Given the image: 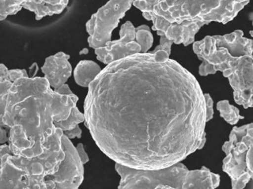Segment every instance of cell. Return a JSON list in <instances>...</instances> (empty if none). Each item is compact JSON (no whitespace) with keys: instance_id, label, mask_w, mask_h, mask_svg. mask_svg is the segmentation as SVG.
I'll use <instances>...</instances> for the list:
<instances>
[{"instance_id":"6da1fadb","label":"cell","mask_w":253,"mask_h":189,"mask_svg":"<svg viewBox=\"0 0 253 189\" xmlns=\"http://www.w3.org/2000/svg\"><path fill=\"white\" fill-rule=\"evenodd\" d=\"M153 51L107 65L88 87L85 125L116 163L158 170L181 163L206 142L205 94L194 76L169 59L163 36Z\"/></svg>"},{"instance_id":"7a4b0ae2","label":"cell","mask_w":253,"mask_h":189,"mask_svg":"<svg viewBox=\"0 0 253 189\" xmlns=\"http://www.w3.org/2000/svg\"><path fill=\"white\" fill-rule=\"evenodd\" d=\"M78 99L53 91L45 78H19L9 90L3 126H20L40 155L56 129L54 122L68 118Z\"/></svg>"},{"instance_id":"3957f363","label":"cell","mask_w":253,"mask_h":189,"mask_svg":"<svg viewBox=\"0 0 253 189\" xmlns=\"http://www.w3.org/2000/svg\"><path fill=\"white\" fill-rule=\"evenodd\" d=\"M250 2V0H134L133 5L147 20L169 23L212 22L227 24Z\"/></svg>"},{"instance_id":"277c9868","label":"cell","mask_w":253,"mask_h":189,"mask_svg":"<svg viewBox=\"0 0 253 189\" xmlns=\"http://www.w3.org/2000/svg\"><path fill=\"white\" fill-rule=\"evenodd\" d=\"M193 48L202 61L199 67L202 76L221 71L230 81L236 102L245 109L253 107V56L233 57L227 49L215 45L211 36L195 41Z\"/></svg>"},{"instance_id":"5b68a950","label":"cell","mask_w":253,"mask_h":189,"mask_svg":"<svg viewBox=\"0 0 253 189\" xmlns=\"http://www.w3.org/2000/svg\"><path fill=\"white\" fill-rule=\"evenodd\" d=\"M115 169L121 177L118 189H215L220 184L219 175L207 168L190 171L181 163L158 170H139L116 163Z\"/></svg>"},{"instance_id":"8992f818","label":"cell","mask_w":253,"mask_h":189,"mask_svg":"<svg viewBox=\"0 0 253 189\" xmlns=\"http://www.w3.org/2000/svg\"><path fill=\"white\" fill-rule=\"evenodd\" d=\"M222 150L226 154L223 170L231 180L248 172L253 181V123L233 128Z\"/></svg>"},{"instance_id":"52a82bcc","label":"cell","mask_w":253,"mask_h":189,"mask_svg":"<svg viewBox=\"0 0 253 189\" xmlns=\"http://www.w3.org/2000/svg\"><path fill=\"white\" fill-rule=\"evenodd\" d=\"M134 0H110L97 10L86 24L87 42L92 48L105 46L111 41L112 32L120 19L130 8Z\"/></svg>"},{"instance_id":"ba28073f","label":"cell","mask_w":253,"mask_h":189,"mask_svg":"<svg viewBox=\"0 0 253 189\" xmlns=\"http://www.w3.org/2000/svg\"><path fill=\"white\" fill-rule=\"evenodd\" d=\"M96 57L105 65L141 53V47L135 41V28L129 21L123 24L120 39L110 41L102 47L94 49Z\"/></svg>"},{"instance_id":"9c48e42d","label":"cell","mask_w":253,"mask_h":189,"mask_svg":"<svg viewBox=\"0 0 253 189\" xmlns=\"http://www.w3.org/2000/svg\"><path fill=\"white\" fill-rule=\"evenodd\" d=\"M152 22V29L156 31L158 36H165L168 39L173 41L175 44H183L184 46L194 43L196 34L205 25L201 22L169 23L160 19H156Z\"/></svg>"},{"instance_id":"30bf717a","label":"cell","mask_w":253,"mask_h":189,"mask_svg":"<svg viewBox=\"0 0 253 189\" xmlns=\"http://www.w3.org/2000/svg\"><path fill=\"white\" fill-rule=\"evenodd\" d=\"M8 154L0 159V189H32L36 178L13 164Z\"/></svg>"},{"instance_id":"8fae6325","label":"cell","mask_w":253,"mask_h":189,"mask_svg":"<svg viewBox=\"0 0 253 189\" xmlns=\"http://www.w3.org/2000/svg\"><path fill=\"white\" fill-rule=\"evenodd\" d=\"M69 58L65 53H58L47 59L42 68L46 79L55 90L65 84L72 74V67L68 61Z\"/></svg>"},{"instance_id":"7c38bea8","label":"cell","mask_w":253,"mask_h":189,"mask_svg":"<svg viewBox=\"0 0 253 189\" xmlns=\"http://www.w3.org/2000/svg\"><path fill=\"white\" fill-rule=\"evenodd\" d=\"M102 69L93 61H81L74 70V78L78 85L88 88Z\"/></svg>"},{"instance_id":"4fadbf2b","label":"cell","mask_w":253,"mask_h":189,"mask_svg":"<svg viewBox=\"0 0 253 189\" xmlns=\"http://www.w3.org/2000/svg\"><path fill=\"white\" fill-rule=\"evenodd\" d=\"M135 41L141 47V53H148L153 44V37L147 25H141L135 28Z\"/></svg>"},{"instance_id":"5bb4252c","label":"cell","mask_w":253,"mask_h":189,"mask_svg":"<svg viewBox=\"0 0 253 189\" xmlns=\"http://www.w3.org/2000/svg\"><path fill=\"white\" fill-rule=\"evenodd\" d=\"M84 114L82 113L76 106L71 110L68 118L61 121H55L54 125L56 127L59 128L63 132H65L74 129L77 125L84 122Z\"/></svg>"},{"instance_id":"9a60e30c","label":"cell","mask_w":253,"mask_h":189,"mask_svg":"<svg viewBox=\"0 0 253 189\" xmlns=\"http://www.w3.org/2000/svg\"><path fill=\"white\" fill-rule=\"evenodd\" d=\"M217 109L221 113V117L230 124H236L240 119L243 118L239 114V109L230 104L227 100L218 102Z\"/></svg>"},{"instance_id":"2e32d148","label":"cell","mask_w":253,"mask_h":189,"mask_svg":"<svg viewBox=\"0 0 253 189\" xmlns=\"http://www.w3.org/2000/svg\"><path fill=\"white\" fill-rule=\"evenodd\" d=\"M251 179H252V178L250 173L245 172L237 180H231L232 187H233V189H243L246 187L247 184H248Z\"/></svg>"},{"instance_id":"e0dca14e","label":"cell","mask_w":253,"mask_h":189,"mask_svg":"<svg viewBox=\"0 0 253 189\" xmlns=\"http://www.w3.org/2000/svg\"><path fill=\"white\" fill-rule=\"evenodd\" d=\"M205 98L207 108V122H208L213 117V101L209 94H205Z\"/></svg>"},{"instance_id":"ac0fdd59","label":"cell","mask_w":253,"mask_h":189,"mask_svg":"<svg viewBox=\"0 0 253 189\" xmlns=\"http://www.w3.org/2000/svg\"><path fill=\"white\" fill-rule=\"evenodd\" d=\"M64 135H65L67 138H69L70 140L76 138H80L82 136V130L81 129H80V126L77 125L74 129L64 132Z\"/></svg>"},{"instance_id":"d6986e66","label":"cell","mask_w":253,"mask_h":189,"mask_svg":"<svg viewBox=\"0 0 253 189\" xmlns=\"http://www.w3.org/2000/svg\"><path fill=\"white\" fill-rule=\"evenodd\" d=\"M7 95L8 94L0 96V126H3V117L7 105Z\"/></svg>"},{"instance_id":"ffe728a7","label":"cell","mask_w":253,"mask_h":189,"mask_svg":"<svg viewBox=\"0 0 253 189\" xmlns=\"http://www.w3.org/2000/svg\"><path fill=\"white\" fill-rule=\"evenodd\" d=\"M76 149H77V152H78L79 156H80L83 165L87 163V162L89 161V157L88 156H87V153H86L85 150H84L83 144H79L77 147H76Z\"/></svg>"},{"instance_id":"44dd1931","label":"cell","mask_w":253,"mask_h":189,"mask_svg":"<svg viewBox=\"0 0 253 189\" xmlns=\"http://www.w3.org/2000/svg\"><path fill=\"white\" fill-rule=\"evenodd\" d=\"M55 91L56 93H59V94L61 95H74V93L71 91V89H70L69 86L68 84H65L61 86L59 88L55 90Z\"/></svg>"},{"instance_id":"7402d4cb","label":"cell","mask_w":253,"mask_h":189,"mask_svg":"<svg viewBox=\"0 0 253 189\" xmlns=\"http://www.w3.org/2000/svg\"><path fill=\"white\" fill-rule=\"evenodd\" d=\"M7 141H8V139H7L6 131L3 129L1 126H0V145L5 144Z\"/></svg>"},{"instance_id":"603a6c76","label":"cell","mask_w":253,"mask_h":189,"mask_svg":"<svg viewBox=\"0 0 253 189\" xmlns=\"http://www.w3.org/2000/svg\"><path fill=\"white\" fill-rule=\"evenodd\" d=\"M250 34H251V35L253 37V31H251V32H250Z\"/></svg>"}]
</instances>
